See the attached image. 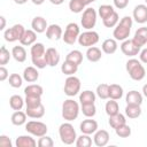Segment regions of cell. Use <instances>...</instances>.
I'll use <instances>...</instances> for the list:
<instances>
[{
  "label": "cell",
  "mask_w": 147,
  "mask_h": 147,
  "mask_svg": "<svg viewBox=\"0 0 147 147\" xmlns=\"http://www.w3.org/2000/svg\"><path fill=\"white\" fill-rule=\"evenodd\" d=\"M32 64L38 69H44L47 64L46 61V48L42 42H34L30 48Z\"/></svg>",
  "instance_id": "1"
},
{
  "label": "cell",
  "mask_w": 147,
  "mask_h": 147,
  "mask_svg": "<svg viewBox=\"0 0 147 147\" xmlns=\"http://www.w3.org/2000/svg\"><path fill=\"white\" fill-rule=\"evenodd\" d=\"M132 24H133L132 17H130V16H124L123 18H121V21L118 22V24L115 26V29H114V31H113V37H114L116 40L124 41V40L127 39L129 36H130Z\"/></svg>",
  "instance_id": "2"
},
{
  "label": "cell",
  "mask_w": 147,
  "mask_h": 147,
  "mask_svg": "<svg viewBox=\"0 0 147 147\" xmlns=\"http://www.w3.org/2000/svg\"><path fill=\"white\" fill-rule=\"evenodd\" d=\"M125 69L129 74V76L131 77V79L133 80H142L146 76V70L144 68V65L141 64V61L140 60H137L134 57L127 60L126 62V65H125Z\"/></svg>",
  "instance_id": "3"
},
{
  "label": "cell",
  "mask_w": 147,
  "mask_h": 147,
  "mask_svg": "<svg viewBox=\"0 0 147 147\" xmlns=\"http://www.w3.org/2000/svg\"><path fill=\"white\" fill-rule=\"evenodd\" d=\"M79 111H80V107H79V103L72 99H67L63 101L62 103V117L68 121V122H71V121H75L78 115H79Z\"/></svg>",
  "instance_id": "4"
},
{
  "label": "cell",
  "mask_w": 147,
  "mask_h": 147,
  "mask_svg": "<svg viewBox=\"0 0 147 147\" xmlns=\"http://www.w3.org/2000/svg\"><path fill=\"white\" fill-rule=\"evenodd\" d=\"M59 136H60L61 141L64 145H72L74 142H76V139H77L76 130L74 129V125L68 121L60 125Z\"/></svg>",
  "instance_id": "5"
},
{
  "label": "cell",
  "mask_w": 147,
  "mask_h": 147,
  "mask_svg": "<svg viewBox=\"0 0 147 147\" xmlns=\"http://www.w3.org/2000/svg\"><path fill=\"white\" fill-rule=\"evenodd\" d=\"M25 130L31 136L40 138V137H42L47 133L48 127L45 123H42L40 121H30V122L25 123Z\"/></svg>",
  "instance_id": "6"
},
{
  "label": "cell",
  "mask_w": 147,
  "mask_h": 147,
  "mask_svg": "<svg viewBox=\"0 0 147 147\" xmlns=\"http://www.w3.org/2000/svg\"><path fill=\"white\" fill-rule=\"evenodd\" d=\"M80 34V31H79V26L77 23H69L67 26H65V30H64V33L62 36V39L65 44L68 45H74L77 40H78V37Z\"/></svg>",
  "instance_id": "7"
},
{
  "label": "cell",
  "mask_w": 147,
  "mask_h": 147,
  "mask_svg": "<svg viewBox=\"0 0 147 147\" xmlns=\"http://www.w3.org/2000/svg\"><path fill=\"white\" fill-rule=\"evenodd\" d=\"M63 91H64V94L68 96L77 95L80 91V79L78 77H76L75 75L68 76L65 82H64Z\"/></svg>",
  "instance_id": "8"
},
{
  "label": "cell",
  "mask_w": 147,
  "mask_h": 147,
  "mask_svg": "<svg viewBox=\"0 0 147 147\" xmlns=\"http://www.w3.org/2000/svg\"><path fill=\"white\" fill-rule=\"evenodd\" d=\"M98 13L93 8H86L83 11V16L80 18V24L85 30H92L96 24Z\"/></svg>",
  "instance_id": "9"
},
{
  "label": "cell",
  "mask_w": 147,
  "mask_h": 147,
  "mask_svg": "<svg viewBox=\"0 0 147 147\" xmlns=\"http://www.w3.org/2000/svg\"><path fill=\"white\" fill-rule=\"evenodd\" d=\"M25 32V29L22 24H15L13 25L11 28L5 30L3 32V38L6 41H9V42H14V41H20L22 36L24 34Z\"/></svg>",
  "instance_id": "10"
},
{
  "label": "cell",
  "mask_w": 147,
  "mask_h": 147,
  "mask_svg": "<svg viewBox=\"0 0 147 147\" xmlns=\"http://www.w3.org/2000/svg\"><path fill=\"white\" fill-rule=\"evenodd\" d=\"M78 44L83 47H92L99 41V33L93 30H86L78 37Z\"/></svg>",
  "instance_id": "11"
},
{
  "label": "cell",
  "mask_w": 147,
  "mask_h": 147,
  "mask_svg": "<svg viewBox=\"0 0 147 147\" xmlns=\"http://www.w3.org/2000/svg\"><path fill=\"white\" fill-rule=\"evenodd\" d=\"M141 46H139L133 38L132 39H125L122 44H121V51L124 55L129 56V57H133L136 55H138L140 53Z\"/></svg>",
  "instance_id": "12"
},
{
  "label": "cell",
  "mask_w": 147,
  "mask_h": 147,
  "mask_svg": "<svg viewBox=\"0 0 147 147\" xmlns=\"http://www.w3.org/2000/svg\"><path fill=\"white\" fill-rule=\"evenodd\" d=\"M132 15L137 23H139V24L146 23L147 22V5H144V3L137 5L133 9Z\"/></svg>",
  "instance_id": "13"
},
{
  "label": "cell",
  "mask_w": 147,
  "mask_h": 147,
  "mask_svg": "<svg viewBox=\"0 0 147 147\" xmlns=\"http://www.w3.org/2000/svg\"><path fill=\"white\" fill-rule=\"evenodd\" d=\"M79 129L82 131V133H85V134H94L95 131L98 130V122L95 119H92L90 117H87V119H84L80 125H79Z\"/></svg>",
  "instance_id": "14"
},
{
  "label": "cell",
  "mask_w": 147,
  "mask_h": 147,
  "mask_svg": "<svg viewBox=\"0 0 147 147\" xmlns=\"http://www.w3.org/2000/svg\"><path fill=\"white\" fill-rule=\"evenodd\" d=\"M109 133L107 130H96L93 136V142L98 147H103L109 142Z\"/></svg>",
  "instance_id": "15"
},
{
  "label": "cell",
  "mask_w": 147,
  "mask_h": 147,
  "mask_svg": "<svg viewBox=\"0 0 147 147\" xmlns=\"http://www.w3.org/2000/svg\"><path fill=\"white\" fill-rule=\"evenodd\" d=\"M63 36L62 28L59 24H51L46 30V37L49 40H59Z\"/></svg>",
  "instance_id": "16"
},
{
  "label": "cell",
  "mask_w": 147,
  "mask_h": 147,
  "mask_svg": "<svg viewBox=\"0 0 147 147\" xmlns=\"http://www.w3.org/2000/svg\"><path fill=\"white\" fill-rule=\"evenodd\" d=\"M31 28L37 33H42L47 30L48 24H47L46 18H44L42 16H36L31 22Z\"/></svg>",
  "instance_id": "17"
},
{
  "label": "cell",
  "mask_w": 147,
  "mask_h": 147,
  "mask_svg": "<svg viewBox=\"0 0 147 147\" xmlns=\"http://www.w3.org/2000/svg\"><path fill=\"white\" fill-rule=\"evenodd\" d=\"M46 61L49 67H55L60 62V53L56 48L49 47L46 49Z\"/></svg>",
  "instance_id": "18"
},
{
  "label": "cell",
  "mask_w": 147,
  "mask_h": 147,
  "mask_svg": "<svg viewBox=\"0 0 147 147\" xmlns=\"http://www.w3.org/2000/svg\"><path fill=\"white\" fill-rule=\"evenodd\" d=\"M36 40H37V32L32 29H28V30H25L24 34L22 36L20 42L23 46H32L36 42Z\"/></svg>",
  "instance_id": "19"
},
{
  "label": "cell",
  "mask_w": 147,
  "mask_h": 147,
  "mask_svg": "<svg viewBox=\"0 0 147 147\" xmlns=\"http://www.w3.org/2000/svg\"><path fill=\"white\" fill-rule=\"evenodd\" d=\"M39 78V72H38V68L36 67H26L23 71V79L28 83H34L37 82Z\"/></svg>",
  "instance_id": "20"
},
{
  "label": "cell",
  "mask_w": 147,
  "mask_h": 147,
  "mask_svg": "<svg viewBox=\"0 0 147 147\" xmlns=\"http://www.w3.org/2000/svg\"><path fill=\"white\" fill-rule=\"evenodd\" d=\"M28 117L30 118H41L44 115H45V107L42 103L36 106V107H26V110H25Z\"/></svg>",
  "instance_id": "21"
},
{
  "label": "cell",
  "mask_w": 147,
  "mask_h": 147,
  "mask_svg": "<svg viewBox=\"0 0 147 147\" xmlns=\"http://www.w3.org/2000/svg\"><path fill=\"white\" fill-rule=\"evenodd\" d=\"M16 147H36L38 142L31 136H20L15 140Z\"/></svg>",
  "instance_id": "22"
},
{
  "label": "cell",
  "mask_w": 147,
  "mask_h": 147,
  "mask_svg": "<svg viewBox=\"0 0 147 147\" xmlns=\"http://www.w3.org/2000/svg\"><path fill=\"white\" fill-rule=\"evenodd\" d=\"M117 48H118V45L115 38H108L101 45V49L106 54H114L117 51Z\"/></svg>",
  "instance_id": "23"
},
{
  "label": "cell",
  "mask_w": 147,
  "mask_h": 147,
  "mask_svg": "<svg viewBox=\"0 0 147 147\" xmlns=\"http://www.w3.org/2000/svg\"><path fill=\"white\" fill-rule=\"evenodd\" d=\"M125 101H126V105L131 103V105H140L142 103V94L136 90H132V91H129L125 95Z\"/></svg>",
  "instance_id": "24"
},
{
  "label": "cell",
  "mask_w": 147,
  "mask_h": 147,
  "mask_svg": "<svg viewBox=\"0 0 147 147\" xmlns=\"http://www.w3.org/2000/svg\"><path fill=\"white\" fill-rule=\"evenodd\" d=\"M86 57L90 62H98L101 60L102 57V52L99 47L96 46H92V47H88L87 51H86Z\"/></svg>",
  "instance_id": "25"
},
{
  "label": "cell",
  "mask_w": 147,
  "mask_h": 147,
  "mask_svg": "<svg viewBox=\"0 0 147 147\" xmlns=\"http://www.w3.org/2000/svg\"><path fill=\"white\" fill-rule=\"evenodd\" d=\"M133 40L139 45V46H144L147 44V28L146 26H141L139 28L133 37Z\"/></svg>",
  "instance_id": "26"
},
{
  "label": "cell",
  "mask_w": 147,
  "mask_h": 147,
  "mask_svg": "<svg viewBox=\"0 0 147 147\" xmlns=\"http://www.w3.org/2000/svg\"><path fill=\"white\" fill-rule=\"evenodd\" d=\"M11 56L15 61L22 63L26 60V51L23 46H14L11 49Z\"/></svg>",
  "instance_id": "27"
},
{
  "label": "cell",
  "mask_w": 147,
  "mask_h": 147,
  "mask_svg": "<svg viewBox=\"0 0 147 147\" xmlns=\"http://www.w3.org/2000/svg\"><path fill=\"white\" fill-rule=\"evenodd\" d=\"M44 88L38 84H30L24 88V94L28 96H41Z\"/></svg>",
  "instance_id": "28"
},
{
  "label": "cell",
  "mask_w": 147,
  "mask_h": 147,
  "mask_svg": "<svg viewBox=\"0 0 147 147\" xmlns=\"http://www.w3.org/2000/svg\"><path fill=\"white\" fill-rule=\"evenodd\" d=\"M26 117H28L26 113L21 111V110H15V111L13 113L11 117H10V121H11V123H13L14 125L21 126V125H23V124L26 123Z\"/></svg>",
  "instance_id": "29"
},
{
  "label": "cell",
  "mask_w": 147,
  "mask_h": 147,
  "mask_svg": "<svg viewBox=\"0 0 147 147\" xmlns=\"http://www.w3.org/2000/svg\"><path fill=\"white\" fill-rule=\"evenodd\" d=\"M125 115L129 117V118H138L140 115H141V107L140 105H126L125 107Z\"/></svg>",
  "instance_id": "30"
},
{
  "label": "cell",
  "mask_w": 147,
  "mask_h": 147,
  "mask_svg": "<svg viewBox=\"0 0 147 147\" xmlns=\"http://www.w3.org/2000/svg\"><path fill=\"white\" fill-rule=\"evenodd\" d=\"M125 123H126V118H125V116H124L123 114H121V113H118V114H116V115H113V116H109V119H108V124H109L110 127H113L114 130H115L116 127H118V126L125 124Z\"/></svg>",
  "instance_id": "31"
},
{
  "label": "cell",
  "mask_w": 147,
  "mask_h": 147,
  "mask_svg": "<svg viewBox=\"0 0 147 147\" xmlns=\"http://www.w3.org/2000/svg\"><path fill=\"white\" fill-rule=\"evenodd\" d=\"M95 93L90 91V90H85L83 92H80L79 94V102L80 105H87V103H94L95 102Z\"/></svg>",
  "instance_id": "32"
},
{
  "label": "cell",
  "mask_w": 147,
  "mask_h": 147,
  "mask_svg": "<svg viewBox=\"0 0 147 147\" xmlns=\"http://www.w3.org/2000/svg\"><path fill=\"white\" fill-rule=\"evenodd\" d=\"M123 87L118 84H110L109 85V99L119 100L123 96Z\"/></svg>",
  "instance_id": "33"
},
{
  "label": "cell",
  "mask_w": 147,
  "mask_h": 147,
  "mask_svg": "<svg viewBox=\"0 0 147 147\" xmlns=\"http://www.w3.org/2000/svg\"><path fill=\"white\" fill-rule=\"evenodd\" d=\"M25 103V100L18 94H14L9 98V106L13 110H21Z\"/></svg>",
  "instance_id": "34"
},
{
  "label": "cell",
  "mask_w": 147,
  "mask_h": 147,
  "mask_svg": "<svg viewBox=\"0 0 147 147\" xmlns=\"http://www.w3.org/2000/svg\"><path fill=\"white\" fill-rule=\"evenodd\" d=\"M77 70H78V65L77 64H75V63H72V62H70V61H64L63 63H62V65H61V71H62V74H64V75H67V76H72V75H75L76 72H77Z\"/></svg>",
  "instance_id": "35"
},
{
  "label": "cell",
  "mask_w": 147,
  "mask_h": 147,
  "mask_svg": "<svg viewBox=\"0 0 147 147\" xmlns=\"http://www.w3.org/2000/svg\"><path fill=\"white\" fill-rule=\"evenodd\" d=\"M65 60L67 61H70L77 65H79L82 62H83V53L78 49H74V51H70L67 56H65Z\"/></svg>",
  "instance_id": "36"
},
{
  "label": "cell",
  "mask_w": 147,
  "mask_h": 147,
  "mask_svg": "<svg viewBox=\"0 0 147 147\" xmlns=\"http://www.w3.org/2000/svg\"><path fill=\"white\" fill-rule=\"evenodd\" d=\"M105 110H106V114L108 116H113V115L118 114L119 113V106L117 103V100L110 99L109 101H107L106 106H105Z\"/></svg>",
  "instance_id": "37"
},
{
  "label": "cell",
  "mask_w": 147,
  "mask_h": 147,
  "mask_svg": "<svg viewBox=\"0 0 147 147\" xmlns=\"http://www.w3.org/2000/svg\"><path fill=\"white\" fill-rule=\"evenodd\" d=\"M80 110L85 117H94L96 114V107L94 103H87V105H80Z\"/></svg>",
  "instance_id": "38"
},
{
  "label": "cell",
  "mask_w": 147,
  "mask_h": 147,
  "mask_svg": "<svg viewBox=\"0 0 147 147\" xmlns=\"http://www.w3.org/2000/svg\"><path fill=\"white\" fill-rule=\"evenodd\" d=\"M85 7H86V5L83 2V0H70L69 1V9L75 14L84 11Z\"/></svg>",
  "instance_id": "39"
},
{
  "label": "cell",
  "mask_w": 147,
  "mask_h": 147,
  "mask_svg": "<svg viewBox=\"0 0 147 147\" xmlns=\"http://www.w3.org/2000/svg\"><path fill=\"white\" fill-rule=\"evenodd\" d=\"M119 22V16L117 11H114L110 16H108L107 18L102 20V23L106 28H115Z\"/></svg>",
  "instance_id": "40"
},
{
  "label": "cell",
  "mask_w": 147,
  "mask_h": 147,
  "mask_svg": "<svg viewBox=\"0 0 147 147\" xmlns=\"http://www.w3.org/2000/svg\"><path fill=\"white\" fill-rule=\"evenodd\" d=\"M95 93H96V95H98L100 99H102V100L109 99V85H108V84H105V83L99 84V85L96 86Z\"/></svg>",
  "instance_id": "41"
},
{
  "label": "cell",
  "mask_w": 147,
  "mask_h": 147,
  "mask_svg": "<svg viewBox=\"0 0 147 147\" xmlns=\"http://www.w3.org/2000/svg\"><path fill=\"white\" fill-rule=\"evenodd\" d=\"M75 145L77 147H90L92 146V138L90 137V134L82 133V136L77 137Z\"/></svg>",
  "instance_id": "42"
},
{
  "label": "cell",
  "mask_w": 147,
  "mask_h": 147,
  "mask_svg": "<svg viewBox=\"0 0 147 147\" xmlns=\"http://www.w3.org/2000/svg\"><path fill=\"white\" fill-rule=\"evenodd\" d=\"M114 11H115V9H114V7L111 5H101L99 7V9H98V14L102 20H105L108 16H110Z\"/></svg>",
  "instance_id": "43"
},
{
  "label": "cell",
  "mask_w": 147,
  "mask_h": 147,
  "mask_svg": "<svg viewBox=\"0 0 147 147\" xmlns=\"http://www.w3.org/2000/svg\"><path fill=\"white\" fill-rule=\"evenodd\" d=\"M8 82H9V85L14 88H18L22 86L23 84V77L20 76L18 74H11L9 77H8Z\"/></svg>",
  "instance_id": "44"
},
{
  "label": "cell",
  "mask_w": 147,
  "mask_h": 147,
  "mask_svg": "<svg viewBox=\"0 0 147 147\" xmlns=\"http://www.w3.org/2000/svg\"><path fill=\"white\" fill-rule=\"evenodd\" d=\"M115 132H116V134H117L119 138H127V137L131 136V127L125 123V124H123V125L116 127V129H115Z\"/></svg>",
  "instance_id": "45"
},
{
  "label": "cell",
  "mask_w": 147,
  "mask_h": 147,
  "mask_svg": "<svg viewBox=\"0 0 147 147\" xmlns=\"http://www.w3.org/2000/svg\"><path fill=\"white\" fill-rule=\"evenodd\" d=\"M11 57V53H9V51L6 48V46H1L0 48V64L5 65L9 62Z\"/></svg>",
  "instance_id": "46"
},
{
  "label": "cell",
  "mask_w": 147,
  "mask_h": 147,
  "mask_svg": "<svg viewBox=\"0 0 147 147\" xmlns=\"http://www.w3.org/2000/svg\"><path fill=\"white\" fill-rule=\"evenodd\" d=\"M25 106L26 107H36L41 103V96H28L25 95Z\"/></svg>",
  "instance_id": "47"
},
{
  "label": "cell",
  "mask_w": 147,
  "mask_h": 147,
  "mask_svg": "<svg viewBox=\"0 0 147 147\" xmlns=\"http://www.w3.org/2000/svg\"><path fill=\"white\" fill-rule=\"evenodd\" d=\"M38 146L39 147H53L54 146V141H53V139L51 137H48V136L45 134V136H42V137L39 138Z\"/></svg>",
  "instance_id": "48"
},
{
  "label": "cell",
  "mask_w": 147,
  "mask_h": 147,
  "mask_svg": "<svg viewBox=\"0 0 147 147\" xmlns=\"http://www.w3.org/2000/svg\"><path fill=\"white\" fill-rule=\"evenodd\" d=\"M0 147H11V140L9 137L1 134L0 136Z\"/></svg>",
  "instance_id": "49"
},
{
  "label": "cell",
  "mask_w": 147,
  "mask_h": 147,
  "mask_svg": "<svg viewBox=\"0 0 147 147\" xmlns=\"http://www.w3.org/2000/svg\"><path fill=\"white\" fill-rule=\"evenodd\" d=\"M113 1H114V6L117 9H124L127 7L130 0H113Z\"/></svg>",
  "instance_id": "50"
},
{
  "label": "cell",
  "mask_w": 147,
  "mask_h": 147,
  "mask_svg": "<svg viewBox=\"0 0 147 147\" xmlns=\"http://www.w3.org/2000/svg\"><path fill=\"white\" fill-rule=\"evenodd\" d=\"M8 77H9L8 70L5 68V65H1V67H0V80L3 82V80H6Z\"/></svg>",
  "instance_id": "51"
},
{
  "label": "cell",
  "mask_w": 147,
  "mask_h": 147,
  "mask_svg": "<svg viewBox=\"0 0 147 147\" xmlns=\"http://www.w3.org/2000/svg\"><path fill=\"white\" fill-rule=\"evenodd\" d=\"M139 59L142 63L147 64V48H144L142 51H140L139 53Z\"/></svg>",
  "instance_id": "52"
},
{
  "label": "cell",
  "mask_w": 147,
  "mask_h": 147,
  "mask_svg": "<svg viewBox=\"0 0 147 147\" xmlns=\"http://www.w3.org/2000/svg\"><path fill=\"white\" fill-rule=\"evenodd\" d=\"M0 21H1V25H0V30H3L6 26V18L3 16H0Z\"/></svg>",
  "instance_id": "53"
},
{
  "label": "cell",
  "mask_w": 147,
  "mask_h": 147,
  "mask_svg": "<svg viewBox=\"0 0 147 147\" xmlns=\"http://www.w3.org/2000/svg\"><path fill=\"white\" fill-rule=\"evenodd\" d=\"M49 2H51V3H53V5H55V6H59V5L63 3V2H64V0H49Z\"/></svg>",
  "instance_id": "54"
},
{
  "label": "cell",
  "mask_w": 147,
  "mask_h": 147,
  "mask_svg": "<svg viewBox=\"0 0 147 147\" xmlns=\"http://www.w3.org/2000/svg\"><path fill=\"white\" fill-rule=\"evenodd\" d=\"M34 5H37V6H39V5H42L44 2H45V0H31Z\"/></svg>",
  "instance_id": "55"
},
{
  "label": "cell",
  "mask_w": 147,
  "mask_h": 147,
  "mask_svg": "<svg viewBox=\"0 0 147 147\" xmlns=\"http://www.w3.org/2000/svg\"><path fill=\"white\" fill-rule=\"evenodd\" d=\"M142 94H144V96L147 98V84H145V85L142 86Z\"/></svg>",
  "instance_id": "56"
},
{
  "label": "cell",
  "mask_w": 147,
  "mask_h": 147,
  "mask_svg": "<svg viewBox=\"0 0 147 147\" xmlns=\"http://www.w3.org/2000/svg\"><path fill=\"white\" fill-rule=\"evenodd\" d=\"M14 2L17 3V5H24V3L28 2V0H14Z\"/></svg>",
  "instance_id": "57"
},
{
  "label": "cell",
  "mask_w": 147,
  "mask_h": 147,
  "mask_svg": "<svg viewBox=\"0 0 147 147\" xmlns=\"http://www.w3.org/2000/svg\"><path fill=\"white\" fill-rule=\"evenodd\" d=\"M94 1H95V0H83V2H84L86 6L90 5V3H92V2H94Z\"/></svg>",
  "instance_id": "58"
},
{
  "label": "cell",
  "mask_w": 147,
  "mask_h": 147,
  "mask_svg": "<svg viewBox=\"0 0 147 147\" xmlns=\"http://www.w3.org/2000/svg\"><path fill=\"white\" fill-rule=\"evenodd\" d=\"M145 2H146V3H147V0H145Z\"/></svg>",
  "instance_id": "59"
}]
</instances>
